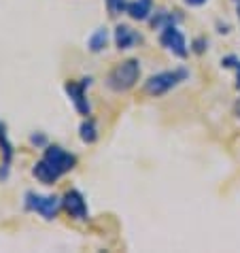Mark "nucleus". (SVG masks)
<instances>
[{
	"mask_svg": "<svg viewBox=\"0 0 240 253\" xmlns=\"http://www.w3.org/2000/svg\"><path fill=\"white\" fill-rule=\"evenodd\" d=\"M161 45H164L168 51H172L174 55H179V58H185V55L189 53V49H187V41L185 37H183V32L176 28L174 24H168L164 26V30H161Z\"/></svg>",
	"mask_w": 240,
	"mask_h": 253,
	"instance_id": "5",
	"label": "nucleus"
},
{
	"mask_svg": "<svg viewBox=\"0 0 240 253\" xmlns=\"http://www.w3.org/2000/svg\"><path fill=\"white\" fill-rule=\"evenodd\" d=\"M79 132H81V140H83V143L91 145V143H96V140H98V128H96V122H94V119L87 117L85 122L81 124Z\"/></svg>",
	"mask_w": 240,
	"mask_h": 253,
	"instance_id": "11",
	"label": "nucleus"
},
{
	"mask_svg": "<svg viewBox=\"0 0 240 253\" xmlns=\"http://www.w3.org/2000/svg\"><path fill=\"white\" fill-rule=\"evenodd\" d=\"M151 9H153V0H134V2L128 4V15L136 22H145L147 17L151 15Z\"/></svg>",
	"mask_w": 240,
	"mask_h": 253,
	"instance_id": "9",
	"label": "nucleus"
},
{
	"mask_svg": "<svg viewBox=\"0 0 240 253\" xmlns=\"http://www.w3.org/2000/svg\"><path fill=\"white\" fill-rule=\"evenodd\" d=\"M89 85V79H83L81 83H66V94L70 96V100H73L75 109L79 111L81 115H89L91 109H89V102L85 98V87Z\"/></svg>",
	"mask_w": 240,
	"mask_h": 253,
	"instance_id": "6",
	"label": "nucleus"
},
{
	"mask_svg": "<svg viewBox=\"0 0 240 253\" xmlns=\"http://www.w3.org/2000/svg\"><path fill=\"white\" fill-rule=\"evenodd\" d=\"M0 147H2V151H4V164L2 166H9V162L13 158V147L9 143V138H6V130H4L2 124H0Z\"/></svg>",
	"mask_w": 240,
	"mask_h": 253,
	"instance_id": "12",
	"label": "nucleus"
},
{
	"mask_svg": "<svg viewBox=\"0 0 240 253\" xmlns=\"http://www.w3.org/2000/svg\"><path fill=\"white\" fill-rule=\"evenodd\" d=\"M75 164H77V158L73 156V153H66L58 145H51V147L45 149L43 160L37 162V166L32 168V174L40 181V183L53 185L64 172L73 170Z\"/></svg>",
	"mask_w": 240,
	"mask_h": 253,
	"instance_id": "1",
	"label": "nucleus"
},
{
	"mask_svg": "<svg viewBox=\"0 0 240 253\" xmlns=\"http://www.w3.org/2000/svg\"><path fill=\"white\" fill-rule=\"evenodd\" d=\"M221 64L225 68H234L236 70V89H240V60L236 58V55H225V58L221 60Z\"/></svg>",
	"mask_w": 240,
	"mask_h": 253,
	"instance_id": "13",
	"label": "nucleus"
},
{
	"mask_svg": "<svg viewBox=\"0 0 240 253\" xmlns=\"http://www.w3.org/2000/svg\"><path fill=\"white\" fill-rule=\"evenodd\" d=\"M185 77H187L185 70H166V73H158L145 81V94L161 96V94L170 92L172 87L179 85Z\"/></svg>",
	"mask_w": 240,
	"mask_h": 253,
	"instance_id": "3",
	"label": "nucleus"
},
{
	"mask_svg": "<svg viewBox=\"0 0 240 253\" xmlns=\"http://www.w3.org/2000/svg\"><path fill=\"white\" fill-rule=\"evenodd\" d=\"M62 207H64L68 211V215L75 217V219H87L85 198H83L81 192H77V189H70V192L64 194V198H62Z\"/></svg>",
	"mask_w": 240,
	"mask_h": 253,
	"instance_id": "7",
	"label": "nucleus"
},
{
	"mask_svg": "<svg viewBox=\"0 0 240 253\" xmlns=\"http://www.w3.org/2000/svg\"><path fill=\"white\" fill-rule=\"evenodd\" d=\"M60 207H62V200L55 198V196H40V194H34V192L26 194V209L39 213L40 217H45V219L58 217Z\"/></svg>",
	"mask_w": 240,
	"mask_h": 253,
	"instance_id": "4",
	"label": "nucleus"
},
{
	"mask_svg": "<svg viewBox=\"0 0 240 253\" xmlns=\"http://www.w3.org/2000/svg\"><path fill=\"white\" fill-rule=\"evenodd\" d=\"M140 41V37L130 26H117L115 28V43L119 49H132Z\"/></svg>",
	"mask_w": 240,
	"mask_h": 253,
	"instance_id": "8",
	"label": "nucleus"
},
{
	"mask_svg": "<svg viewBox=\"0 0 240 253\" xmlns=\"http://www.w3.org/2000/svg\"><path fill=\"white\" fill-rule=\"evenodd\" d=\"M128 0H107V6H109V13L111 15H121V13L128 11Z\"/></svg>",
	"mask_w": 240,
	"mask_h": 253,
	"instance_id": "14",
	"label": "nucleus"
},
{
	"mask_svg": "<svg viewBox=\"0 0 240 253\" xmlns=\"http://www.w3.org/2000/svg\"><path fill=\"white\" fill-rule=\"evenodd\" d=\"M236 2H240V0H236Z\"/></svg>",
	"mask_w": 240,
	"mask_h": 253,
	"instance_id": "16",
	"label": "nucleus"
},
{
	"mask_svg": "<svg viewBox=\"0 0 240 253\" xmlns=\"http://www.w3.org/2000/svg\"><path fill=\"white\" fill-rule=\"evenodd\" d=\"M107 41H109L107 28H98V30L89 37V43H87V45H89V51H94V53L102 51V49L107 47Z\"/></svg>",
	"mask_w": 240,
	"mask_h": 253,
	"instance_id": "10",
	"label": "nucleus"
},
{
	"mask_svg": "<svg viewBox=\"0 0 240 253\" xmlns=\"http://www.w3.org/2000/svg\"><path fill=\"white\" fill-rule=\"evenodd\" d=\"M140 77V62L138 60H125L117 64L107 77V85L113 92H128L136 85Z\"/></svg>",
	"mask_w": 240,
	"mask_h": 253,
	"instance_id": "2",
	"label": "nucleus"
},
{
	"mask_svg": "<svg viewBox=\"0 0 240 253\" xmlns=\"http://www.w3.org/2000/svg\"><path fill=\"white\" fill-rule=\"evenodd\" d=\"M185 2H187L189 6H200V4L206 2V0H185Z\"/></svg>",
	"mask_w": 240,
	"mask_h": 253,
	"instance_id": "15",
	"label": "nucleus"
}]
</instances>
